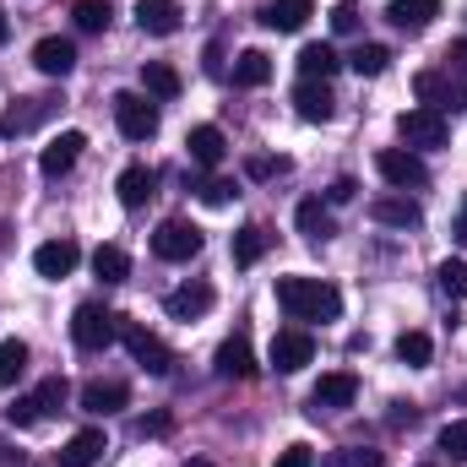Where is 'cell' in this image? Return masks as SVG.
<instances>
[{
    "mask_svg": "<svg viewBox=\"0 0 467 467\" xmlns=\"http://www.w3.org/2000/svg\"><path fill=\"white\" fill-rule=\"evenodd\" d=\"M277 305L294 321H337L343 316V294L321 277H277Z\"/></svg>",
    "mask_w": 467,
    "mask_h": 467,
    "instance_id": "6da1fadb",
    "label": "cell"
},
{
    "mask_svg": "<svg viewBox=\"0 0 467 467\" xmlns=\"http://www.w3.org/2000/svg\"><path fill=\"white\" fill-rule=\"evenodd\" d=\"M115 337H119V316L115 310H104V305H82V310L71 316V343H77L82 353H104Z\"/></svg>",
    "mask_w": 467,
    "mask_h": 467,
    "instance_id": "7a4b0ae2",
    "label": "cell"
},
{
    "mask_svg": "<svg viewBox=\"0 0 467 467\" xmlns=\"http://www.w3.org/2000/svg\"><path fill=\"white\" fill-rule=\"evenodd\" d=\"M375 169H380V180H386L391 191H424V185H430V169H424V158H419L413 147H386V152L375 158Z\"/></svg>",
    "mask_w": 467,
    "mask_h": 467,
    "instance_id": "3957f363",
    "label": "cell"
},
{
    "mask_svg": "<svg viewBox=\"0 0 467 467\" xmlns=\"http://www.w3.org/2000/svg\"><path fill=\"white\" fill-rule=\"evenodd\" d=\"M119 343L130 348V358H136L147 375H169V369H174V353H169V343H163L158 332L136 327V321H119Z\"/></svg>",
    "mask_w": 467,
    "mask_h": 467,
    "instance_id": "277c9868",
    "label": "cell"
},
{
    "mask_svg": "<svg viewBox=\"0 0 467 467\" xmlns=\"http://www.w3.org/2000/svg\"><path fill=\"white\" fill-rule=\"evenodd\" d=\"M310 358H316V337H310L305 327H283V332L272 337V348H266V364H272L277 375H299Z\"/></svg>",
    "mask_w": 467,
    "mask_h": 467,
    "instance_id": "5b68a950",
    "label": "cell"
},
{
    "mask_svg": "<svg viewBox=\"0 0 467 467\" xmlns=\"http://www.w3.org/2000/svg\"><path fill=\"white\" fill-rule=\"evenodd\" d=\"M115 125L125 141H147L158 130V104L147 93H119L115 99Z\"/></svg>",
    "mask_w": 467,
    "mask_h": 467,
    "instance_id": "8992f818",
    "label": "cell"
},
{
    "mask_svg": "<svg viewBox=\"0 0 467 467\" xmlns=\"http://www.w3.org/2000/svg\"><path fill=\"white\" fill-rule=\"evenodd\" d=\"M413 93L424 99V109L446 115V109H467V88L451 82V71H419L413 77Z\"/></svg>",
    "mask_w": 467,
    "mask_h": 467,
    "instance_id": "52a82bcc",
    "label": "cell"
},
{
    "mask_svg": "<svg viewBox=\"0 0 467 467\" xmlns=\"http://www.w3.org/2000/svg\"><path fill=\"white\" fill-rule=\"evenodd\" d=\"M152 255L158 261H191V255H202V229L185 223V218H169L163 229L152 234Z\"/></svg>",
    "mask_w": 467,
    "mask_h": 467,
    "instance_id": "ba28073f",
    "label": "cell"
},
{
    "mask_svg": "<svg viewBox=\"0 0 467 467\" xmlns=\"http://www.w3.org/2000/svg\"><path fill=\"white\" fill-rule=\"evenodd\" d=\"M397 136L408 141V147H446V136H451V125L446 115H435V109H408V115H397Z\"/></svg>",
    "mask_w": 467,
    "mask_h": 467,
    "instance_id": "9c48e42d",
    "label": "cell"
},
{
    "mask_svg": "<svg viewBox=\"0 0 467 467\" xmlns=\"http://www.w3.org/2000/svg\"><path fill=\"white\" fill-rule=\"evenodd\" d=\"M82 147H88V136H82V130H60V136H49V147L38 152V174H44V180L71 174V169H77V158H82Z\"/></svg>",
    "mask_w": 467,
    "mask_h": 467,
    "instance_id": "30bf717a",
    "label": "cell"
},
{
    "mask_svg": "<svg viewBox=\"0 0 467 467\" xmlns=\"http://www.w3.org/2000/svg\"><path fill=\"white\" fill-rule=\"evenodd\" d=\"M77 261H82V250H77V239H49V244H38L33 250V272L38 277H71L77 272Z\"/></svg>",
    "mask_w": 467,
    "mask_h": 467,
    "instance_id": "8fae6325",
    "label": "cell"
},
{
    "mask_svg": "<svg viewBox=\"0 0 467 467\" xmlns=\"http://www.w3.org/2000/svg\"><path fill=\"white\" fill-rule=\"evenodd\" d=\"M369 218H375L380 229H419V223H424V213H419L413 196H375V202H369Z\"/></svg>",
    "mask_w": 467,
    "mask_h": 467,
    "instance_id": "7c38bea8",
    "label": "cell"
},
{
    "mask_svg": "<svg viewBox=\"0 0 467 467\" xmlns=\"http://www.w3.org/2000/svg\"><path fill=\"white\" fill-rule=\"evenodd\" d=\"M33 66L44 77H71L77 71V44L71 38H38L33 44Z\"/></svg>",
    "mask_w": 467,
    "mask_h": 467,
    "instance_id": "4fadbf2b",
    "label": "cell"
},
{
    "mask_svg": "<svg viewBox=\"0 0 467 467\" xmlns=\"http://www.w3.org/2000/svg\"><path fill=\"white\" fill-rule=\"evenodd\" d=\"M294 109H299V119H310V125H327L332 109H337V99H332L327 82H305V77H299V88H294Z\"/></svg>",
    "mask_w": 467,
    "mask_h": 467,
    "instance_id": "5bb4252c",
    "label": "cell"
},
{
    "mask_svg": "<svg viewBox=\"0 0 467 467\" xmlns=\"http://www.w3.org/2000/svg\"><path fill=\"white\" fill-rule=\"evenodd\" d=\"M353 397H358V380H353L348 369H332V375L316 380L310 408H316V413H321V408H353Z\"/></svg>",
    "mask_w": 467,
    "mask_h": 467,
    "instance_id": "9a60e30c",
    "label": "cell"
},
{
    "mask_svg": "<svg viewBox=\"0 0 467 467\" xmlns=\"http://www.w3.org/2000/svg\"><path fill=\"white\" fill-rule=\"evenodd\" d=\"M49 115H55V99H22V104H11L0 115V136H27L33 125H44Z\"/></svg>",
    "mask_w": 467,
    "mask_h": 467,
    "instance_id": "2e32d148",
    "label": "cell"
},
{
    "mask_svg": "<svg viewBox=\"0 0 467 467\" xmlns=\"http://www.w3.org/2000/svg\"><path fill=\"white\" fill-rule=\"evenodd\" d=\"M130 402V391H125V380H88L82 386V413H99V419H109Z\"/></svg>",
    "mask_w": 467,
    "mask_h": 467,
    "instance_id": "e0dca14e",
    "label": "cell"
},
{
    "mask_svg": "<svg viewBox=\"0 0 467 467\" xmlns=\"http://www.w3.org/2000/svg\"><path fill=\"white\" fill-rule=\"evenodd\" d=\"M435 16H441V0H391L386 5V22L402 27V33H424Z\"/></svg>",
    "mask_w": 467,
    "mask_h": 467,
    "instance_id": "ac0fdd59",
    "label": "cell"
},
{
    "mask_svg": "<svg viewBox=\"0 0 467 467\" xmlns=\"http://www.w3.org/2000/svg\"><path fill=\"white\" fill-rule=\"evenodd\" d=\"M185 147H191V163H196V169H218L223 152H229V141H223L218 125H196V130L185 136Z\"/></svg>",
    "mask_w": 467,
    "mask_h": 467,
    "instance_id": "d6986e66",
    "label": "cell"
},
{
    "mask_svg": "<svg viewBox=\"0 0 467 467\" xmlns=\"http://www.w3.org/2000/svg\"><path fill=\"white\" fill-rule=\"evenodd\" d=\"M163 310H169L174 321H196V316L213 310V288H207V283H185V288H174V294L163 299Z\"/></svg>",
    "mask_w": 467,
    "mask_h": 467,
    "instance_id": "ffe728a7",
    "label": "cell"
},
{
    "mask_svg": "<svg viewBox=\"0 0 467 467\" xmlns=\"http://www.w3.org/2000/svg\"><path fill=\"white\" fill-rule=\"evenodd\" d=\"M136 27L152 33V38H169V33H180V5L174 0H141L136 5Z\"/></svg>",
    "mask_w": 467,
    "mask_h": 467,
    "instance_id": "44dd1931",
    "label": "cell"
},
{
    "mask_svg": "<svg viewBox=\"0 0 467 467\" xmlns=\"http://www.w3.org/2000/svg\"><path fill=\"white\" fill-rule=\"evenodd\" d=\"M310 16H316L310 0H272V5H261V22H266L272 33H299Z\"/></svg>",
    "mask_w": 467,
    "mask_h": 467,
    "instance_id": "7402d4cb",
    "label": "cell"
},
{
    "mask_svg": "<svg viewBox=\"0 0 467 467\" xmlns=\"http://www.w3.org/2000/svg\"><path fill=\"white\" fill-rule=\"evenodd\" d=\"M104 451H109V446H104V430H77V435L60 446V467H93Z\"/></svg>",
    "mask_w": 467,
    "mask_h": 467,
    "instance_id": "603a6c76",
    "label": "cell"
},
{
    "mask_svg": "<svg viewBox=\"0 0 467 467\" xmlns=\"http://www.w3.org/2000/svg\"><path fill=\"white\" fill-rule=\"evenodd\" d=\"M141 88H147L152 104H174V99H180V71L163 66V60H147V66H141Z\"/></svg>",
    "mask_w": 467,
    "mask_h": 467,
    "instance_id": "cb8c5ba5",
    "label": "cell"
},
{
    "mask_svg": "<svg viewBox=\"0 0 467 467\" xmlns=\"http://www.w3.org/2000/svg\"><path fill=\"white\" fill-rule=\"evenodd\" d=\"M218 375H229V380H250L255 375V353H250V337L244 332L218 348Z\"/></svg>",
    "mask_w": 467,
    "mask_h": 467,
    "instance_id": "d4e9b609",
    "label": "cell"
},
{
    "mask_svg": "<svg viewBox=\"0 0 467 467\" xmlns=\"http://www.w3.org/2000/svg\"><path fill=\"white\" fill-rule=\"evenodd\" d=\"M337 66H343V60H337L332 44H305V49H299V77H305V82H327Z\"/></svg>",
    "mask_w": 467,
    "mask_h": 467,
    "instance_id": "484cf974",
    "label": "cell"
},
{
    "mask_svg": "<svg viewBox=\"0 0 467 467\" xmlns=\"http://www.w3.org/2000/svg\"><path fill=\"white\" fill-rule=\"evenodd\" d=\"M294 223H299V234H305V239H316V244H327V239L337 234V223H332V207H321V202H299Z\"/></svg>",
    "mask_w": 467,
    "mask_h": 467,
    "instance_id": "4316f807",
    "label": "cell"
},
{
    "mask_svg": "<svg viewBox=\"0 0 467 467\" xmlns=\"http://www.w3.org/2000/svg\"><path fill=\"white\" fill-rule=\"evenodd\" d=\"M152 185H158V174H152V169H141V163H130V169H125V174L115 180L119 207H141V202L152 196Z\"/></svg>",
    "mask_w": 467,
    "mask_h": 467,
    "instance_id": "83f0119b",
    "label": "cell"
},
{
    "mask_svg": "<svg viewBox=\"0 0 467 467\" xmlns=\"http://www.w3.org/2000/svg\"><path fill=\"white\" fill-rule=\"evenodd\" d=\"M234 82H239V88H266V82H272V60H266L261 49H244V55L234 60Z\"/></svg>",
    "mask_w": 467,
    "mask_h": 467,
    "instance_id": "f1b7e54d",
    "label": "cell"
},
{
    "mask_svg": "<svg viewBox=\"0 0 467 467\" xmlns=\"http://www.w3.org/2000/svg\"><path fill=\"white\" fill-rule=\"evenodd\" d=\"M93 272H99L104 283H125V277H130V255H125L119 244H99V250H93Z\"/></svg>",
    "mask_w": 467,
    "mask_h": 467,
    "instance_id": "f546056e",
    "label": "cell"
},
{
    "mask_svg": "<svg viewBox=\"0 0 467 467\" xmlns=\"http://www.w3.org/2000/svg\"><path fill=\"white\" fill-rule=\"evenodd\" d=\"M261 255H266V229H255V223H250V229L234 234V266H255Z\"/></svg>",
    "mask_w": 467,
    "mask_h": 467,
    "instance_id": "4dcf8cb0",
    "label": "cell"
},
{
    "mask_svg": "<svg viewBox=\"0 0 467 467\" xmlns=\"http://www.w3.org/2000/svg\"><path fill=\"white\" fill-rule=\"evenodd\" d=\"M22 369H27V343L22 337H5L0 343V386H16Z\"/></svg>",
    "mask_w": 467,
    "mask_h": 467,
    "instance_id": "1f68e13d",
    "label": "cell"
},
{
    "mask_svg": "<svg viewBox=\"0 0 467 467\" xmlns=\"http://www.w3.org/2000/svg\"><path fill=\"white\" fill-rule=\"evenodd\" d=\"M71 16H77V27H82V33H104V27L115 22V5H109V0H77V11H71Z\"/></svg>",
    "mask_w": 467,
    "mask_h": 467,
    "instance_id": "d6a6232c",
    "label": "cell"
},
{
    "mask_svg": "<svg viewBox=\"0 0 467 467\" xmlns=\"http://www.w3.org/2000/svg\"><path fill=\"white\" fill-rule=\"evenodd\" d=\"M348 66L358 71V77H380V71L391 66V49H386V44H358V49L348 55Z\"/></svg>",
    "mask_w": 467,
    "mask_h": 467,
    "instance_id": "836d02e7",
    "label": "cell"
},
{
    "mask_svg": "<svg viewBox=\"0 0 467 467\" xmlns=\"http://www.w3.org/2000/svg\"><path fill=\"white\" fill-rule=\"evenodd\" d=\"M430 353H435L430 332H402V337H397V358H402V364H413V369H424V364H430Z\"/></svg>",
    "mask_w": 467,
    "mask_h": 467,
    "instance_id": "e575fe53",
    "label": "cell"
},
{
    "mask_svg": "<svg viewBox=\"0 0 467 467\" xmlns=\"http://www.w3.org/2000/svg\"><path fill=\"white\" fill-rule=\"evenodd\" d=\"M435 283H441V294H446V299H467V261H441Z\"/></svg>",
    "mask_w": 467,
    "mask_h": 467,
    "instance_id": "d590c367",
    "label": "cell"
},
{
    "mask_svg": "<svg viewBox=\"0 0 467 467\" xmlns=\"http://www.w3.org/2000/svg\"><path fill=\"white\" fill-rule=\"evenodd\" d=\"M33 397H38V408H44V413H60V408H66V397H71V386H66V375H49V380H38V391H33Z\"/></svg>",
    "mask_w": 467,
    "mask_h": 467,
    "instance_id": "8d00e7d4",
    "label": "cell"
},
{
    "mask_svg": "<svg viewBox=\"0 0 467 467\" xmlns=\"http://www.w3.org/2000/svg\"><path fill=\"white\" fill-rule=\"evenodd\" d=\"M441 451H446L451 462H467V419H451V424L441 430Z\"/></svg>",
    "mask_w": 467,
    "mask_h": 467,
    "instance_id": "74e56055",
    "label": "cell"
},
{
    "mask_svg": "<svg viewBox=\"0 0 467 467\" xmlns=\"http://www.w3.org/2000/svg\"><path fill=\"white\" fill-rule=\"evenodd\" d=\"M196 196H202L207 207H229L234 196H239V185H234V180H202V185H196Z\"/></svg>",
    "mask_w": 467,
    "mask_h": 467,
    "instance_id": "f35d334b",
    "label": "cell"
},
{
    "mask_svg": "<svg viewBox=\"0 0 467 467\" xmlns=\"http://www.w3.org/2000/svg\"><path fill=\"white\" fill-rule=\"evenodd\" d=\"M5 419H11V424H22V430H27V424H38V419H44V408H38V397H16V402H11V408H5Z\"/></svg>",
    "mask_w": 467,
    "mask_h": 467,
    "instance_id": "ab89813d",
    "label": "cell"
},
{
    "mask_svg": "<svg viewBox=\"0 0 467 467\" xmlns=\"http://www.w3.org/2000/svg\"><path fill=\"white\" fill-rule=\"evenodd\" d=\"M337 467H386V457L369 446H348V451H337Z\"/></svg>",
    "mask_w": 467,
    "mask_h": 467,
    "instance_id": "60d3db41",
    "label": "cell"
},
{
    "mask_svg": "<svg viewBox=\"0 0 467 467\" xmlns=\"http://www.w3.org/2000/svg\"><path fill=\"white\" fill-rule=\"evenodd\" d=\"M332 27H337V33H353V27H358V5H353V0H337V5H332Z\"/></svg>",
    "mask_w": 467,
    "mask_h": 467,
    "instance_id": "b9f144b4",
    "label": "cell"
},
{
    "mask_svg": "<svg viewBox=\"0 0 467 467\" xmlns=\"http://www.w3.org/2000/svg\"><path fill=\"white\" fill-rule=\"evenodd\" d=\"M283 169H288V158H250V180H272Z\"/></svg>",
    "mask_w": 467,
    "mask_h": 467,
    "instance_id": "7bdbcfd3",
    "label": "cell"
},
{
    "mask_svg": "<svg viewBox=\"0 0 467 467\" xmlns=\"http://www.w3.org/2000/svg\"><path fill=\"white\" fill-rule=\"evenodd\" d=\"M277 467H316V451H310V446H288V451L277 457Z\"/></svg>",
    "mask_w": 467,
    "mask_h": 467,
    "instance_id": "ee69618b",
    "label": "cell"
},
{
    "mask_svg": "<svg viewBox=\"0 0 467 467\" xmlns=\"http://www.w3.org/2000/svg\"><path fill=\"white\" fill-rule=\"evenodd\" d=\"M353 191H358V185H353L348 174H343V180H332V191H327V202H332V207H343V202H353Z\"/></svg>",
    "mask_w": 467,
    "mask_h": 467,
    "instance_id": "f6af8a7d",
    "label": "cell"
},
{
    "mask_svg": "<svg viewBox=\"0 0 467 467\" xmlns=\"http://www.w3.org/2000/svg\"><path fill=\"white\" fill-rule=\"evenodd\" d=\"M136 435H169V413H152V419H136Z\"/></svg>",
    "mask_w": 467,
    "mask_h": 467,
    "instance_id": "bcb514c9",
    "label": "cell"
},
{
    "mask_svg": "<svg viewBox=\"0 0 467 467\" xmlns=\"http://www.w3.org/2000/svg\"><path fill=\"white\" fill-rule=\"evenodd\" d=\"M446 71H457V77H467V38H462V44H451V49H446Z\"/></svg>",
    "mask_w": 467,
    "mask_h": 467,
    "instance_id": "7dc6e473",
    "label": "cell"
},
{
    "mask_svg": "<svg viewBox=\"0 0 467 467\" xmlns=\"http://www.w3.org/2000/svg\"><path fill=\"white\" fill-rule=\"evenodd\" d=\"M457 239L467 244V207H462V218H457Z\"/></svg>",
    "mask_w": 467,
    "mask_h": 467,
    "instance_id": "c3c4849f",
    "label": "cell"
},
{
    "mask_svg": "<svg viewBox=\"0 0 467 467\" xmlns=\"http://www.w3.org/2000/svg\"><path fill=\"white\" fill-rule=\"evenodd\" d=\"M5 38H11V22H5V11H0V44H5Z\"/></svg>",
    "mask_w": 467,
    "mask_h": 467,
    "instance_id": "681fc988",
    "label": "cell"
},
{
    "mask_svg": "<svg viewBox=\"0 0 467 467\" xmlns=\"http://www.w3.org/2000/svg\"><path fill=\"white\" fill-rule=\"evenodd\" d=\"M0 244H5V223H0Z\"/></svg>",
    "mask_w": 467,
    "mask_h": 467,
    "instance_id": "f907efd6",
    "label": "cell"
},
{
    "mask_svg": "<svg viewBox=\"0 0 467 467\" xmlns=\"http://www.w3.org/2000/svg\"><path fill=\"white\" fill-rule=\"evenodd\" d=\"M185 467H207V462H185Z\"/></svg>",
    "mask_w": 467,
    "mask_h": 467,
    "instance_id": "816d5d0a",
    "label": "cell"
}]
</instances>
